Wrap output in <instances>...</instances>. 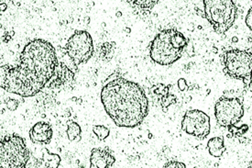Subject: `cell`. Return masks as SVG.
Instances as JSON below:
<instances>
[{
  "label": "cell",
  "mask_w": 252,
  "mask_h": 168,
  "mask_svg": "<svg viewBox=\"0 0 252 168\" xmlns=\"http://www.w3.org/2000/svg\"><path fill=\"white\" fill-rule=\"evenodd\" d=\"M58 67L53 44L42 39L28 42L17 67H1V88L23 98L38 94L52 80Z\"/></svg>",
  "instance_id": "cell-1"
},
{
  "label": "cell",
  "mask_w": 252,
  "mask_h": 168,
  "mask_svg": "<svg viewBox=\"0 0 252 168\" xmlns=\"http://www.w3.org/2000/svg\"><path fill=\"white\" fill-rule=\"evenodd\" d=\"M101 101L107 115L119 127L135 128L149 113V100L144 89L122 77L115 78L103 87Z\"/></svg>",
  "instance_id": "cell-2"
},
{
  "label": "cell",
  "mask_w": 252,
  "mask_h": 168,
  "mask_svg": "<svg viewBox=\"0 0 252 168\" xmlns=\"http://www.w3.org/2000/svg\"><path fill=\"white\" fill-rule=\"evenodd\" d=\"M186 46L187 39L179 31L163 30L152 41L150 56L158 65L170 66L179 60Z\"/></svg>",
  "instance_id": "cell-3"
},
{
  "label": "cell",
  "mask_w": 252,
  "mask_h": 168,
  "mask_svg": "<svg viewBox=\"0 0 252 168\" xmlns=\"http://www.w3.org/2000/svg\"><path fill=\"white\" fill-rule=\"evenodd\" d=\"M206 20L215 32L222 34L232 27L238 9L233 0H204Z\"/></svg>",
  "instance_id": "cell-4"
},
{
  "label": "cell",
  "mask_w": 252,
  "mask_h": 168,
  "mask_svg": "<svg viewBox=\"0 0 252 168\" xmlns=\"http://www.w3.org/2000/svg\"><path fill=\"white\" fill-rule=\"evenodd\" d=\"M30 160L26 142L19 135H7L0 141V168H25Z\"/></svg>",
  "instance_id": "cell-5"
},
{
  "label": "cell",
  "mask_w": 252,
  "mask_h": 168,
  "mask_svg": "<svg viewBox=\"0 0 252 168\" xmlns=\"http://www.w3.org/2000/svg\"><path fill=\"white\" fill-rule=\"evenodd\" d=\"M223 71L230 77L241 80L246 86L252 81V53L243 50L226 51L223 55Z\"/></svg>",
  "instance_id": "cell-6"
},
{
  "label": "cell",
  "mask_w": 252,
  "mask_h": 168,
  "mask_svg": "<svg viewBox=\"0 0 252 168\" xmlns=\"http://www.w3.org/2000/svg\"><path fill=\"white\" fill-rule=\"evenodd\" d=\"M67 54L77 67L86 64L93 56L94 44L92 37L86 31H77L67 40Z\"/></svg>",
  "instance_id": "cell-7"
},
{
  "label": "cell",
  "mask_w": 252,
  "mask_h": 168,
  "mask_svg": "<svg viewBox=\"0 0 252 168\" xmlns=\"http://www.w3.org/2000/svg\"><path fill=\"white\" fill-rule=\"evenodd\" d=\"M244 115L243 102L238 98L222 97L215 105V116L220 126L229 128L239 123Z\"/></svg>",
  "instance_id": "cell-8"
},
{
  "label": "cell",
  "mask_w": 252,
  "mask_h": 168,
  "mask_svg": "<svg viewBox=\"0 0 252 168\" xmlns=\"http://www.w3.org/2000/svg\"><path fill=\"white\" fill-rule=\"evenodd\" d=\"M182 130L187 134L203 140L210 134V118L202 110L190 109L184 116Z\"/></svg>",
  "instance_id": "cell-9"
},
{
  "label": "cell",
  "mask_w": 252,
  "mask_h": 168,
  "mask_svg": "<svg viewBox=\"0 0 252 168\" xmlns=\"http://www.w3.org/2000/svg\"><path fill=\"white\" fill-rule=\"evenodd\" d=\"M116 162V158L111 150L108 148H94L91 152L90 167L92 168H111Z\"/></svg>",
  "instance_id": "cell-10"
},
{
  "label": "cell",
  "mask_w": 252,
  "mask_h": 168,
  "mask_svg": "<svg viewBox=\"0 0 252 168\" xmlns=\"http://www.w3.org/2000/svg\"><path fill=\"white\" fill-rule=\"evenodd\" d=\"M53 131L52 126L43 121L37 122L30 131L31 140L39 144H48L52 140Z\"/></svg>",
  "instance_id": "cell-11"
},
{
  "label": "cell",
  "mask_w": 252,
  "mask_h": 168,
  "mask_svg": "<svg viewBox=\"0 0 252 168\" xmlns=\"http://www.w3.org/2000/svg\"><path fill=\"white\" fill-rule=\"evenodd\" d=\"M53 81L50 84V88H60L74 80V74L63 63L58 65Z\"/></svg>",
  "instance_id": "cell-12"
},
{
  "label": "cell",
  "mask_w": 252,
  "mask_h": 168,
  "mask_svg": "<svg viewBox=\"0 0 252 168\" xmlns=\"http://www.w3.org/2000/svg\"><path fill=\"white\" fill-rule=\"evenodd\" d=\"M207 149L209 154L214 157H220L226 151L224 140L221 137H214L207 142Z\"/></svg>",
  "instance_id": "cell-13"
},
{
  "label": "cell",
  "mask_w": 252,
  "mask_h": 168,
  "mask_svg": "<svg viewBox=\"0 0 252 168\" xmlns=\"http://www.w3.org/2000/svg\"><path fill=\"white\" fill-rule=\"evenodd\" d=\"M44 151H45V153L43 154V156H42V158L40 160V161H43L40 162V163H44L41 166V168H58L59 165H60V156L58 155H53V154L49 153L48 150H47L46 154V149Z\"/></svg>",
  "instance_id": "cell-14"
},
{
  "label": "cell",
  "mask_w": 252,
  "mask_h": 168,
  "mask_svg": "<svg viewBox=\"0 0 252 168\" xmlns=\"http://www.w3.org/2000/svg\"><path fill=\"white\" fill-rule=\"evenodd\" d=\"M66 133L68 139L70 141H79L82 139L81 137L82 130L79 124L75 121H72L68 124Z\"/></svg>",
  "instance_id": "cell-15"
},
{
  "label": "cell",
  "mask_w": 252,
  "mask_h": 168,
  "mask_svg": "<svg viewBox=\"0 0 252 168\" xmlns=\"http://www.w3.org/2000/svg\"><path fill=\"white\" fill-rule=\"evenodd\" d=\"M128 2L134 6L143 10H151L155 7L159 0H128Z\"/></svg>",
  "instance_id": "cell-16"
},
{
  "label": "cell",
  "mask_w": 252,
  "mask_h": 168,
  "mask_svg": "<svg viewBox=\"0 0 252 168\" xmlns=\"http://www.w3.org/2000/svg\"><path fill=\"white\" fill-rule=\"evenodd\" d=\"M93 132L100 141H104L109 136V129L104 125H94L93 127Z\"/></svg>",
  "instance_id": "cell-17"
},
{
  "label": "cell",
  "mask_w": 252,
  "mask_h": 168,
  "mask_svg": "<svg viewBox=\"0 0 252 168\" xmlns=\"http://www.w3.org/2000/svg\"><path fill=\"white\" fill-rule=\"evenodd\" d=\"M6 105H7V109H9L11 111H15L17 108H19L20 102H19V101H17V100L9 99L6 102Z\"/></svg>",
  "instance_id": "cell-18"
},
{
  "label": "cell",
  "mask_w": 252,
  "mask_h": 168,
  "mask_svg": "<svg viewBox=\"0 0 252 168\" xmlns=\"http://www.w3.org/2000/svg\"><path fill=\"white\" fill-rule=\"evenodd\" d=\"M164 168H186V166L185 164L181 163V162L172 161L168 162L167 164L164 165Z\"/></svg>",
  "instance_id": "cell-19"
},
{
  "label": "cell",
  "mask_w": 252,
  "mask_h": 168,
  "mask_svg": "<svg viewBox=\"0 0 252 168\" xmlns=\"http://www.w3.org/2000/svg\"><path fill=\"white\" fill-rule=\"evenodd\" d=\"M246 24L248 28L252 32V7L249 10V12L247 14L246 17Z\"/></svg>",
  "instance_id": "cell-20"
},
{
  "label": "cell",
  "mask_w": 252,
  "mask_h": 168,
  "mask_svg": "<svg viewBox=\"0 0 252 168\" xmlns=\"http://www.w3.org/2000/svg\"><path fill=\"white\" fill-rule=\"evenodd\" d=\"M178 87L182 91L186 90V88H187V85H186V82L185 79H180L178 81Z\"/></svg>",
  "instance_id": "cell-21"
},
{
  "label": "cell",
  "mask_w": 252,
  "mask_h": 168,
  "mask_svg": "<svg viewBox=\"0 0 252 168\" xmlns=\"http://www.w3.org/2000/svg\"><path fill=\"white\" fill-rule=\"evenodd\" d=\"M1 10L2 11H4V10H6V5L5 4H1Z\"/></svg>",
  "instance_id": "cell-22"
}]
</instances>
